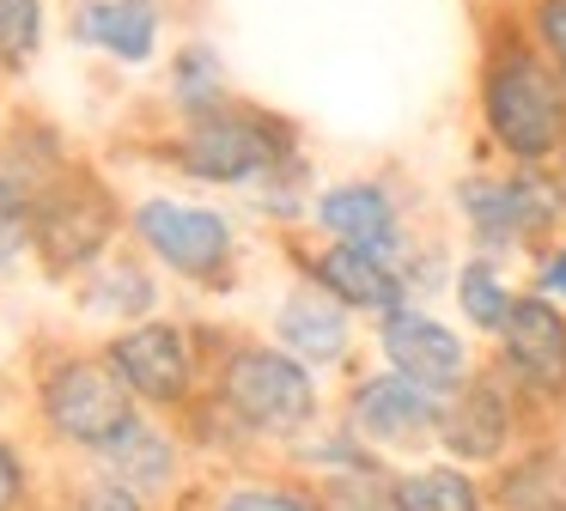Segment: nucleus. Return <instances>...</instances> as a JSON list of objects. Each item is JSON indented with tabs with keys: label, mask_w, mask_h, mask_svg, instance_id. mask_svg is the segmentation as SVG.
<instances>
[{
	"label": "nucleus",
	"mask_w": 566,
	"mask_h": 511,
	"mask_svg": "<svg viewBox=\"0 0 566 511\" xmlns=\"http://www.w3.org/2000/svg\"><path fill=\"white\" fill-rule=\"evenodd\" d=\"M475 122L500 165H566V80L517 19H493L481 31Z\"/></svg>",
	"instance_id": "f257e3e1"
},
{
	"label": "nucleus",
	"mask_w": 566,
	"mask_h": 511,
	"mask_svg": "<svg viewBox=\"0 0 566 511\" xmlns=\"http://www.w3.org/2000/svg\"><path fill=\"white\" fill-rule=\"evenodd\" d=\"M208 396L262 457H286L298 438H311L335 414V396L305 359H293L269 335H244V328H226L213 347Z\"/></svg>",
	"instance_id": "f03ea898"
},
{
	"label": "nucleus",
	"mask_w": 566,
	"mask_h": 511,
	"mask_svg": "<svg viewBox=\"0 0 566 511\" xmlns=\"http://www.w3.org/2000/svg\"><path fill=\"white\" fill-rule=\"evenodd\" d=\"M165 170H177L196 189H226L250 195L256 182H269L274 170H286L293 158H305V134L293 116L256 104V97H232L220 109L165 122V134L147 146Z\"/></svg>",
	"instance_id": "7ed1b4c3"
},
{
	"label": "nucleus",
	"mask_w": 566,
	"mask_h": 511,
	"mask_svg": "<svg viewBox=\"0 0 566 511\" xmlns=\"http://www.w3.org/2000/svg\"><path fill=\"white\" fill-rule=\"evenodd\" d=\"M25 401L38 445L74 462H92L116 432H128L140 420L135 396L116 384L111 359L86 341H43L38 359H31Z\"/></svg>",
	"instance_id": "20e7f679"
},
{
	"label": "nucleus",
	"mask_w": 566,
	"mask_h": 511,
	"mask_svg": "<svg viewBox=\"0 0 566 511\" xmlns=\"http://www.w3.org/2000/svg\"><path fill=\"white\" fill-rule=\"evenodd\" d=\"M451 219L481 255H536L566 231V165H488L451 182Z\"/></svg>",
	"instance_id": "39448f33"
},
{
	"label": "nucleus",
	"mask_w": 566,
	"mask_h": 511,
	"mask_svg": "<svg viewBox=\"0 0 566 511\" xmlns=\"http://www.w3.org/2000/svg\"><path fill=\"white\" fill-rule=\"evenodd\" d=\"M128 243L189 292H232L244 280V226L238 213L196 195L153 189L128 201Z\"/></svg>",
	"instance_id": "423d86ee"
},
{
	"label": "nucleus",
	"mask_w": 566,
	"mask_h": 511,
	"mask_svg": "<svg viewBox=\"0 0 566 511\" xmlns=\"http://www.w3.org/2000/svg\"><path fill=\"white\" fill-rule=\"evenodd\" d=\"M116 243H128V201L98 165L74 158L62 177L31 195V262L43 280L74 286Z\"/></svg>",
	"instance_id": "0eeeda50"
},
{
	"label": "nucleus",
	"mask_w": 566,
	"mask_h": 511,
	"mask_svg": "<svg viewBox=\"0 0 566 511\" xmlns=\"http://www.w3.org/2000/svg\"><path fill=\"white\" fill-rule=\"evenodd\" d=\"M226 328L220 323H196V316H147V323H128L116 335L98 341V353L111 359L116 384L135 396L140 414H165V420H184L201 401L213 372V347H220Z\"/></svg>",
	"instance_id": "6e6552de"
},
{
	"label": "nucleus",
	"mask_w": 566,
	"mask_h": 511,
	"mask_svg": "<svg viewBox=\"0 0 566 511\" xmlns=\"http://www.w3.org/2000/svg\"><path fill=\"white\" fill-rule=\"evenodd\" d=\"M305 231L323 243H354V250H378L390 262H408L427 231L415 219V195L390 170H354V177H329L311 189Z\"/></svg>",
	"instance_id": "1a4fd4ad"
},
{
	"label": "nucleus",
	"mask_w": 566,
	"mask_h": 511,
	"mask_svg": "<svg viewBox=\"0 0 566 511\" xmlns=\"http://www.w3.org/2000/svg\"><path fill=\"white\" fill-rule=\"evenodd\" d=\"M439 414H444V396L420 389L415 377L390 372V365H354L335 389V420L371 445L384 462H415V457H432L439 445Z\"/></svg>",
	"instance_id": "9d476101"
},
{
	"label": "nucleus",
	"mask_w": 566,
	"mask_h": 511,
	"mask_svg": "<svg viewBox=\"0 0 566 511\" xmlns=\"http://www.w3.org/2000/svg\"><path fill=\"white\" fill-rule=\"evenodd\" d=\"M536 432H548V420H542V414L530 408V401L517 396L493 365H481L457 396H444L439 445L432 450L451 457V462H463V469H475V474H493L505 457H517Z\"/></svg>",
	"instance_id": "9b49d317"
},
{
	"label": "nucleus",
	"mask_w": 566,
	"mask_h": 511,
	"mask_svg": "<svg viewBox=\"0 0 566 511\" xmlns=\"http://www.w3.org/2000/svg\"><path fill=\"white\" fill-rule=\"evenodd\" d=\"M366 347L378 353V365L415 377L420 389H432V396H457V389L488 365V347H481L457 316H439L420 299L396 304L390 316H378V323L366 328Z\"/></svg>",
	"instance_id": "f8f14e48"
},
{
	"label": "nucleus",
	"mask_w": 566,
	"mask_h": 511,
	"mask_svg": "<svg viewBox=\"0 0 566 511\" xmlns=\"http://www.w3.org/2000/svg\"><path fill=\"white\" fill-rule=\"evenodd\" d=\"M488 365L554 426V414H566V311L517 292L505 328L488 341Z\"/></svg>",
	"instance_id": "ddd939ff"
},
{
	"label": "nucleus",
	"mask_w": 566,
	"mask_h": 511,
	"mask_svg": "<svg viewBox=\"0 0 566 511\" xmlns=\"http://www.w3.org/2000/svg\"><path fill=\"white\" fill-rule=\"evenodd\" d=\"M286 255H293V274L311 280V286H323L335 304H347V311L359 316V323H378V316H390L396 304H415V286H408L402 262H390V255L378 250H354V243H323L311 238V231H286Z\"/></svg>",
	"instance_id": "4468645a"
},
{
	"label": "nucleus",
	"mask_w": 566,
	"mask_h": 511,
	"mask_svg": "<svg viewBox=\"0 0 566 511\" xmlns=\"http://www.w3.org/2000/svg\"><path fill=\"white\" fill-rule=\"evenodd\" d=\"M269 341H281L293 359H305L317 377H347L354 365H366V323L347 304H335L311 280H286L281 299L269 304Z\"/></svg>",
	"instance_id": "2eb2a0df"
},
{
	"label": "nucleus",
	"mask_w": 566,
	"mask_h": 511,
	"mask_svg": "<svg viewBox=\"0 0 566 511\" xmlns=\"http://www.w3.org/2000/svg\"><path fill=\"white\" fill-rule=\"evenodd\" d=\"M86 469L111 474V481L128 487V493L153 499V505H165V511L184 505L189 487L201 481V462H196V450H189L184 426L165 420V414H140V420L128 426V432H116Z\"/></svg>",
	"instance_id": "dca6fc26"
},
{
	"label": "nucleus",
	"mask_w": 566,
	"mask_h": 511,
	"mask_svg": "<svg viewBox=\"0 0 566 511\" xmlns=\"http://www.w3.org/2000/svg\"><path fill=\"white\" fill-rule=\"evenodd\" d=\"M67 299H74L80 323H98L104 335H116V328L147 323V316L165 311V274L135 250V243H116L98 268H86V274L67 286Z\"/></svg>",
	"instance_id": "f3484780"
},
{
	"label": "nucleus",
	"mask_w": 566,
	"mask_h": 511,
	"mask_svg": "<svg viewBox=\"0 0 566 511\" xmlns=\"http://www.w3.org/2000/svg\"><path fill=\"white\" fill-rule=\"evenodd\" d=\"M165 0H67V43L111 67H153L165 49Z\"/></svg>",
	"instance_id": "a211bd4d"
},
{
	"label": "nucleus",
	"mask_w": 566,
	"mask_h": 511,
	"mask_svg": "<svg viewBox=\"0 0 566 511\" xmlns=\"http://www.w3.org/2000/svg\"><path fill=\"white\" fill-rule=\"evenodd\" d=\"M184 511H317V493L286 462H244V469H208L189 487Z\"/></svg>",
	"instance_id": "6ab92c4d"
},
{
	"label": "nucleus",
	"mask_w": 566,
	"mask_h": 511,
	"mask_svg": "<svg viewBox=\"0 0 566 511\" xmlns=\"http://www.w3.org/2000/svg\"><path fill=\"white\" fill-rule=\"evenodd\" d=\"M488 505L493 511H566V445L554 426L488 474Z\"/></svg>",
	"instance_id": "aec40b11"
},
{
	"label": "nucleus",
	"mask_w": 566,
	"mask_h": 511,
	"mask_svg": "<svg viewBox=\"0 0 566 511\" xmlns=\"http://www.w3.org/2000/svg\"><path fill=\"white\" fill-rule=\"evenodd\" d=\"M451 311L457 323L469 328V335L488 347L493 335L505 328V316H512L517 292H524V280H512V262H500V255H481V250H463L451 268Z\"/></svg>",
	"instance_id": "412c9836"
},
{
	"label": "nucleus",
	"mask_w": 566,
	"mask_h": 511,
	"mask_svg": "<svg viewBox=\"0 0 566 511\" xmlns=\"http://www.w3.org/2000/svg\"><path fill=\"white\" fill-rule=\"evenodd\" d=\"M74 158H80L74 140H67L50 116H38V109H13V116L0 122V177L13 182V189L38 195L43 182H55Z\"/></svg>",
	"instance_id": "4be33fe9"
},
{
	"label": "nucleus",
	"mask_w": 566,
	"mask_h": 511,
	"mask_svg": "<svg viewBox=\"0 0 566 511\" xmlns=\"http://www.w3.org/2000/svg\"><path fill=\"white\" fill-rule=\"evenodd\" d=\"M232 73H226V55L208 43V36H184V43L165 55V80H159V104L171 122L201 116V109L232 104Z\"/></svg>",
	"instance_id": "5701e85b"
},
{
	"label": "nucleus",
	"mask_w": 566,
	"mask_h": 511,
	"mask_svg": "<svg viewBox=\"0 0 566 511\" xmlns=\"http://www.w3.org/2000/svg\"><path fill=\"white\" fill-rule=\"evenodd\" d=\"M396 487V505L402 511H493L488 505V474L463 469L451 457H415V462H396L390 469Z\"/></svg>",
	"instance_id": "b1692460"
},
{
	"label": "nucleus",
	"mask_w": 566,
	"mask_h": 511,
	"mask_svg": "<svg viewBox=\"0 0 566 511\" xmlns=\"http://www.w3.org/2000/svg\"><path fill=\"white\" fill-rule=\"evenodd\" d=\"M281 462H286V469H298L305 481H323V474H366V469H396V462H384L371 445H359V438L347 432V426L335 420V414H329V420H323L311 438H298V445L286 450Z\"/></svg>",
	"instance_id": "393cba45"
},
{
	"label": "nucleus",
	"mask_w": 566,
	"mask_h": 511,
	"mask_svg": "<svg viewBox=\"0 0 566 511\" xmlns=\"http://www.w3.org/2000/svg\"><path fill=\"white\" fill-rule=\"evenodd\" d=\"M43 43H50V0H0V73L7 80L31 73Z\"/></svg>",
	"instance_id": "a878e982"
},
{
	"label": "nucleus",
	"mask_w": 566,
	"mask_h": 511,
	"mask_svg": "<svg viewBox=\"0 0 566 511\" xmlns=\"http://www.w3.org/2000/svg\"><path fill=\"white\" fill-rule=\"evenodd\" d=\"M317 493V511H402L396 505L390 469H366V474H323L311 481Z\"/></svg>",
	"instance_id": "bb28decb"
},
{
	"label": "nucleus",
	"mask_w": 566,
	"mask_h": 511,
	"mask_svg": "<svg viewBox=\"0 0 566 511\" xmlns=\"http://www.w3.org/2000/svg\"><path fill=\"white\" fill-rule=\"evenodd\" d=\"M43 493H50V487H43L38 450H31L19 432L0 426V511H31Z\"/></svg>",
	"instance_id": "cd10ccee"
},
{
	"label": "nucleus",
	"mask_w": 566,
	"mask_h": 511,
	"mask_svg": "<svg viewBox=\"0 0 566 511\" xmlns=\"http://www.w3.org/2000/svg\"><path fill=\"white\" fill-rule=\"evenodd\" d=\"M31 262V195L0 177V280Z\"/></svg>",
	"instance_id": "c85d7f7f"
},
{
	"label": "nucleus",
	"mask_w": 566,
	"mask_h": 511,
	"mask_svg": "<svg viewBox=\"0 0 566 511\" xmlns=\"http://www.w3.org/2000/svg\"><path fill=\"white\" fill-rule=\"evenodd\" d=\"M62 493H67V505H74V511H165V505H153V499L128 493L123 481H111V474L86 469V462H80V474H67V481H62Z\"/></svg>",
	"instance_id": "c756f323"
},
{
	"label": "nucleus",
	"mask_w": 566,
	"mask_h": 511,
	"mask_svg": "<svg viewBox=\"0 0 566 511\" xmlns=\"http://www.w3.org/2000/svg\"><path fill=\"white\" fill-rule=\"evenodd\" d=\"M517 24L542 49V61L566 80V0H517Z\"/></svg>",
	"instance_id": "7c9ffc66"
},
{
	"label": "nucleus",
	"mask_w": 566,
	"mask_h": 511,
	"mask_svg": "<svg viewBox=\"0 0 566 511\" xmlns=\"http://www.w3.org/2000/svg\"><path fill=\"white\" fill-rule=\"evenodd\" d=\"M524 262H530L524 292H536V299H548V304H560V311H566V231H560V238H548L536 255H524Z\"/></svg>",
	"instance_id": "2f4dec72"
},
{
	"label": "nucleus",
	"mask_w": 566,
	"mask_h": 511,
	"mask_svg": "<svg viewBox=\"0 0 566 511\" xmlns=\"http://www.w3.org/2000/svg\"><path fill=\"white\" fill-rule=\"evenodd\" d=\"M31 511H74V505H67V493H62V487H55V493H43V499H38V505H31Z\"/></svg>",
	"instance_id": "473e14b6"
},
{
	"label": "nucleus",
	"mask_w": 566,
	"mask_h": 511,
	"mask_svg": "<svg viewBox=\"0 0 566 511\" xmlns=\"http://www.w3.org/2000/svg\"><path fill=\"white\" fill-rule=\"evenodd\" d=\"M0 92H7V73H0Z\"/></svg>",
	"instance_id": "72a5a7b5"
}]
</instances>
